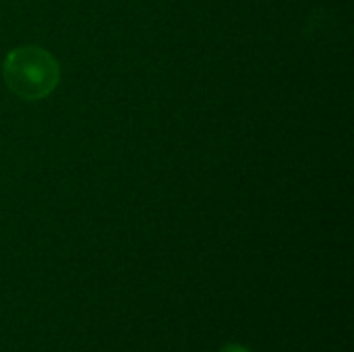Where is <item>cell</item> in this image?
Instances as JSON below:
<instances>
[{"label":"cell","instance_id":"6da1fadb","mask_svg":"<svg viewBox=\"0 0 354 352\" xmlns=\"http://www.w3.org/2000/svg\"><path fill=\"white\" fill-rule=\"evenodd\" d=\"M2 75L6 87L15 95L27 102H35L50 95L56 89L60 68L54 56L44 48L21 46L6 56Z\"/></svg>","mask_w":354,"mask_h":352},{"label":"cell","instance_id":"7a4b0ae2","mask_svg":"<svg viewBox=\"0 0 354 352\" xmlns=\"http://www.w3.org/2000/svg\"><path fill=\"white\" fill-rule=\"evenodd\" d=\"M220 352H249L245 346H239V344H226Z\"/></svg>","mask_w":354,"mask_h":352}]
</instances>
